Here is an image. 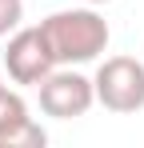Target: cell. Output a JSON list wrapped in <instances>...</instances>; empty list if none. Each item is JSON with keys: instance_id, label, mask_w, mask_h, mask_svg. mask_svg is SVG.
I'll use <instances>...</instances> for the list:
<instances>
[{"instance_id": "obj_1", "label": "cell", "mask_w": 144, "mask_h": 148, "mask_svg": "<svg viewBox=\"0 0 144 148\" xmlns=\"http://www.w3.org/2000/svg\"><path fill=\"white\" fill-rule=\"evenodd\" d=\"M40 32L52 44V56L56 64H88L100 52L108 48L112 40V28L108 20L96 12V4H84V8H60L40 20Z\"/></svg>"}, {"instance_id": "obj_2", "label": "cell", "mask_w": 144, "mask_h": 148, "mask_svg": "<svg viewBox=\"0 0 144 148\" xmlns=\"http://www.w3.org/2000/svg\"><path fill=\"white\" fill-rule=\"evenodd\" d=\"M96 88V104L128 116V112H140L144 108V64L136 56H108L92 76Z\"/></svg>"}, {"instance_id": "obj_3", "label": "cell", "mask_w": 144, "mask_h": 148, "mask_svg": "<svg viewBox=\"0 0 144 148\" xmlns=\"http://www.w3.org/2000/svg\"><path fill=\"white\" fill-rule=\"evenodd\" d=\"M40 92V112L52 120H76L88 116V108L96 104V88L84 72H76V64H60L36 84Z\"/></svg>"}, {"instance_id": "obj_4", "label": "cell", "mask_w": 144, "mask_h": 148, "mask_svg": "<svg viewBox=\"0 0 144 148\" xmlns=\"http://www.w3.org/2000/svg\"><path fill=\"white\" fill-rule=\"evenodd\" d=\"M0 64H4L8 80L20 84V88H36L52 68H60L56 56H52L48 36L40 32V24L36 28H16V32L8 36V48H4V56H0Z\"/></svg>"}, {"instance_id": "obj_5", "label": "cell", "mask_w": 144, "mask_h": 148, "mask_svg": "<svg viewBox=\"0 0 144 148\" xmlns=\"http://www.w3.org/2000/svg\"><path fill=\"white\" fill-rule=\"evenodd\" d=\"M48 132L28 116L20 92L0 88V148H44Z\"/></svg>"}, {"instance_id": "obj_6", "label": "cell", "mask_w": 144, "mask_h": 148, "mask_svg": "<svg viewBox=\"0 0 144 148\" xmlns=\"http://www.w3.org/2000/svg\"><path fill=\"white\" fill-rule=\"evenodd\" d=\"M24 20V0H0V36H12Z\"/></svg>"}, {"instance_id": "obj_7", "label": "cell", "mask_w": 144, "mask_h": 148, "mask_svg": "<svg viewBox=\"0 0 144 148\" xmlns=\"http://www.w3.org/2000/svg\"><path fill=\"white\" fill-rule=\"evenodd\" d=\"M84 4H108V0H84Z\"/></svg>"}, {"instance_id": "obj_8", "label": "cell", "mask_w": 144, "mask_h": 148, "mask_svg": "<svg viewBox=\"0 0 144 148\" xmlns=\"http://www.w3.org/2000/svg\"><path fill=\"white\" fill-rule=\"evenodd\" d=\"M0 88H4V80H0Z\"/></svg>"}]
</instances>
